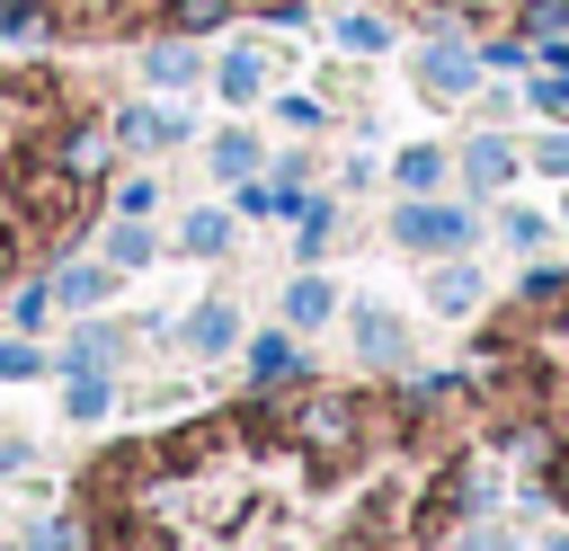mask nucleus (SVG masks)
I'll use <instances>...</instances> for the list:
<instances>
[{
	"label": "nucleus",
	"mask_w": 569,
	"mask_h": 551,
	"mask_svg": "<svg viewBox=\"0 0 569 551\" xmlns=\"http://www.w3.org/2000/svg\"><path fill=\"white\" fill-rule=\"evenodd\" d=\"M284 435H293L302 453H347V444L365 435V400H356V391H311V400L284 409Z\"/></svg>",
	"instance_id": "nucleus-1"
},
{
	"label": "nucleus",
	"mask_w": 569,
	"mask_h": 551,
	"mask_svg": "<svg viewBox=\"0 0 569 551\" xmlns=\"http://www.w3.org/2000/svg\"><path fill=\"white\" fill-rule=\"evenodd\" d=\"M391 240H400V249L462 258V249H471V213H462V204H400V213H391Z\"/></svg>",
	"instance_id": "nucleus-2"
},
{
	"label": "nucleus",
	"mask_w": 569,
	"mask_h": 551,
	"mask_svg": "<svg viewBox=\"0 0 569 551\" xmlns=\"http://www.w3.org/2000/svg\"><path fill=\"white\" fill-rule=\"evenodd\" d=\"M471 80H480V62H471L462 44H427V53H418V89H436V98H471Z\"/></svg>",
	"instance_id": "nucleus-3"
},
{
	"label": "nucleus",
	"mask_w": 569,
	"mask_h": 551,
	"mask_svg": "<svg viewBox=\"0 0 569 551\" xmlns=\"http://www.w3.org/2000/svg\"><path fill=\"white\" fill-rule=\"evenodd\" d=\"M116 142L169 151V142H187V116H178V107H124V116H116Z\"/></svg>",
	"instance_id": "nucleus-4"
},
{
	"label": "nucleus",
	"mask_w": 569,
	"mask_h": 551,
	"mask_svg": "<svg viewBox=\"0 0 569 551\" xmlns=\"http://www.w3.org/2000/svg\"><path fill=\"white\" fill-rule=\"evenodd\" d=\"M187 347H196V355H231V347H240V311H231V302H196V311H187Z\"/></svg>",
	"instance_id": "nucleus-5"
},
{
	"label": "nucleus",
	"mask_w": 569,
	"mask_h": 551,
	"mask_svg": "<svg viewBox=\"0 0 569 551\" xmlns=\"http://www.w3.org/2000/svg\"><path fill=\"white\" fill-rule=\"evenodd\" d=\"M356 355H365V364H400V355H409V338H400V320H391L382 302L356 311Z\"/></svg>",
	"instance_id": "nucleus-6"
},
{
	"label": "nucleus",
	"mask_w": 569,
	"mask_h": 551,
	"mask_svg": "<svg viewBox=\"0 0 569 551\" xmlns=\"http://www.w3.org/2000/svg\"><path fill=\"white\" fill-rule=\"evenodd\" d=\"M462 178H471V187H480V196H489V187H507V178H516V151H507V142H498V133H480V142H471V151H462Z\"/></svg>",
	"instance_id": "nucleus-7"
},
{
	"label": "nucleus",
	"mask_w": 569,
	"mask_h": 551,
	"mask_svg": "<svg viewBox=\"0 0 569 551\" xmlns=\"http://www.w3.org/2000/svg\"><path fill=\"white\" fill-rule=\"evenodd\" d=\"M427 302H436V311H471V302H480V267H471V258H445L436 284H427Z\"/></svg>",
	"instance_id": "nucleus-8"
},
{
	"label": "nucleus",
	"mask_w": 569,
	"mask_h": 551,
	"mask_svg": "<svg viewBox=\"0 0 569 551\" xmlns=\"http://www.w3.org/2000/svg\"><path fill=\"white\" fill-rule=\"evenodd\" d=\"M329 311H338V293H329L320 276H293V284H284V320H293V329H320Z\"/></svg>",
	"instance_id": "nucleus-9"
},
{
	"label": "nucleus",
	"mask_w": 569,
	"mask_h": 551,
	"mask_svg": "<svg viewBox=\"0 0 569 551\" xmlns=\"http://www.w3.org/2000/svg\"><path fill=\"white\" fill-rule=\"evenodd\" d=\"M231 9H240V0H169V9H160V27H169V36H213Z\"/></svg>",
	"instance_id": "nucleus-10"
},
{
	"label": "nucleus",
	"mask_w": 569,
	"mask_h": 551,
	"mask_svg": "<svg viewBox=\"0 0 569 551\" xmlns=\"http://www.w3.org/2000/svg\"><path fill=\"white\" fill-rule=\"evenodd\" d=\"M258 89H267V53H249V44H240V53H222V98H231V107H249Z\"/></svg>",
	"instance_id": "nucleus-11"
},
{
	"label": "nucleus",
	"mask_w": 569,
	"mask_h": 551,
	"mask_svg": "<svg viewBox=\"0 0 569 551\" xmlns=\"http://www.w3.org/2000/svg\"><path fill=\"white\" fill-rule=\"evenodd\" d=\"M98 160H107V142H98L89 124H71V133L53 142V169H62V178H98Z\"/></svg>",
	"instance_id": "nucleus-12"
},
{
	"label": "nucleus",
	"mask_w": 569,
	"mask_h": 551,
	"mask_svg": "<svg viewBox=\"0 0 569 551\" xmlns=\"http://www.w3.org/2000/svg\"><path fill=\"white\" fill-rule=\"evenodd\" d=\"M178 249H187V258H222V249H231V213H187V222H178Z\"/></svg>",
	"instance_id": "nucleus-13"
},
{
	"label": "nucleus",
	"mask_w": 569,
	"mask_h": 551,
	"mask_svg": "<svg viewBox=\"0 0 569 551\" xmlns=\"http://www.w3.org/2000/svg\"><path fill=\"white\" fill-rule=\"evenodd\" d=\"M107 284H116V267H62V276H53V302L89 311V302H107Z\"/></svg>",
	"instance_id": "nucleus-14"
},
{
	"label": "nucleus",
	"mask_w": 569,
	"mask_h": 551,
	"mask_svg": "<svg viewBox=\"0 0 569 551\" xmlns=\"http://www.w3.org/2000/svg\"><path fill=\"white\" fill-rule=\"evenodd\" d=\"M107 400H116V382H107L98 364H80V373L62 382V409H71V418H107Z\"/></svg>",
	"instance_id": "nucleus-15"
},
{
	"label": "nucleus",
	"mask_w": 569,
	"mask_h": 551,
	"mask_svg": "<svg viewBox=\"0 0 569 551\" xmlns=\"http://www.w3.org/2000/svg\"><path fill=\"white\" fill-rule=\"evenodd\" d=\"M142 71H151V89H187V80H196V53L169 36V44H151V53H142Z\"/></svg>",
	"instance_id": "nucleus-16"
},
{
	"label": "nucleus",
	"mask_w": 569,
	"mask_h": 551,
	"mask_svg": "<svg viewBox=\"0 0 569 551\" xmlns=\"http://www.w3.org/2000/svg\"><path fill=\"white\" fill-rule=\"evenodd\" d=\"M391 178H400L409 196H427V187H445V151H436V142H418V151H400V160H391Z\"/></svg>",
	"instance_id": "nucleus-17"
},
{
	"label": "nucleus",
	"mask_w": 569,
	"mask_h": 551,
	"mask_svg": "<svg viewBox=\"0 0 569 551\" xmlns=\"http://www.w3.org/2000/svg\"><path fill=\"white\" fill-rule=\"evenodd\" d=\"M249 373H258V382H293V373H302V347H293V338H258V347H249Z\"/></svg>",
	"instance_id": "nucleus-18"
},
{
	"label": "nucleus",
	"mask_w": 569,
	"mask_h": 551,
	"mask_svg": "<svg viewBox=\"0 0 569 551\" xmlns=\"http://www.w3.org/2000/svg\"><path fill=\"white\" fill-rule=\"evenodd\" d=\"M338 44H347V53H382V44H391V27H382L373 9H338Z\"/></svg>",
	"instance_id": "nucleus-19"
},
{
	"label": "nucleus",
	"mask_w": 569,
	"mask_h": 551,
	"mask_svg": "<svg viewBox=\"0 0 569 551\" xmlns=\"http://www.w3.org/2000/svg\"><path fill=\"white\" fill-rule=\"evenodd\" d=\"M107 267H151V231H142L133 213H124V222L107 231Z\"/></svg>",
	"instance_id": "nucleus-20"
},
{
	"label": "nucleus",
	"mask_w": 569,
	"mask_h": 551,
	"mask_svg": "<svg viewBox=\"0 0 569 551\" xmlns=\"http://www.w3.org/2000/svg\"><path fill=\"white\" fill-rule=\"evenodd\" d=\"M213 178H258V142L249 133H222L213 142Z\"/></svg>",
	"instance_id": "nucleus-21"
},
{
	"label": "nucleus",
	"mask_w": 569,
	"mask_h": 551,
	"mask_svg": "<svg viewBox=\"0 0 569 551\" xmlns=\"http://www.w3.org/2000/svg\"><path fill=\"white\" fill-rule=\"evenodd\" d=\"M116 347H124L116 329H80V338H71V373H80V364H98V373H107V364H116Z\"/></svg>",
	"instance_id": "nucleus-22"
},
{
	"label": "nucleus",
	"mask_w": 569,
	"mask_h": 551,
	"mask_svg": "<svg viewBox=\"0 0 569 551\" xmlns=\"http://www.w3.org/2000/svg\"><path fill=\"white\" fill-rule=\"evenodd\" d=\"M27 373H44V355H36L27 338H9V347H0V382H27Z\"/></svg>",
	"instance_id": "nucleus-23"
},
{
	"label": "nucleus",
	"mask_w": 569,
	"mask_h": 551,
	"mask_svg": "<svg viewBox=\"0 0 569 551\" xmlns=\"http://www.w3.org/2000/svg\"><path fill=\"white\" fill-rule=\"evenodd\" d=\"M569 27V0H525V36H560Z\"/></svg>",
	"instance_id": "nucleus-24"
},
{
	"label": "nucleus",
	"mask_w": 569,
	"mask_h": 551,
	"mask_svg": "<svg viewBox=\"0 0 569 551\" xmlns=\"http://www.w3.org/2000/svg\"><path fill=\"white\" fill-rule=\"evenodd\" d=\"M533 169H542V178H569V133H542V142H533Z\"/></svg>",
	"instance_id": "nucleus-25"
},
{
	"label": "nucleus",
	"mask_w": 569,
	"mask_h": 551,
	"mask_svg": "<svg viewBox=\"0 0 569 551\" xmlns=\"http://www.w3.org/2000/svg\"><path fill=\"white\" fill-rule=\"evenodd\" d=\"M276 116H284L293 133H320V98H276Z\"/></svg>",
	"instance_id": "nucleus-26"
},
{
	"label": "nucleus",
	"mask_w": 569,
	"mask_h": 551,
	"mask_svg": "<svg viewBox=\"0 0 569 551\" xmlns=\"http://www.w3.org/2000/svg\"><path fill=\"white\" fill-rule=\"evenodd\" d=\"M116 204H124V213H133V222H142V213H151V204H160V187H151V178H124V187H116Z\"/></svg>",
	"instance_id": "nucleus-27"
},
{
	"label": "nucleus",
	"mask_w": 569,
	"mask_h": 551,
	"mask_svg": "<svg viewBox=\"0 0 569 551\" xmlns=\"http://www.w3.org/2000/svg\"><path fill=\"white\" fill-rule=\"evenodd\" d=\"M560 293H569L560 267H533V276H525V302H560Z\"/></svg>",
	"instance_id": "nucleus-28"
},
{
	"label": "nucleus",
	"mask_w": 569,
	"mask_h": 551,
	"mask_svg": "<svg viewBox=\"0 0 569 551\" xmlns=\"http://www.w3.org/2000/svg\"><path fill=\"white\" fill-rule=\"evenodd\" d=\"M27 551H80V515H71V524H36Z\"/></svg>",
	"instance_id": "nucleus-29"
},
{
	"label": "nucleus",
	"mask_w": 569,
	"mask_h": 551,
	"mask_svg": "<svg viewBox=\"0 0 569 551\" xmlns=\"http://www.w3.org/2000/svg\"><path fill=\"white\" fill-rule=\"evenodd\" d=\"M551 551H569V542H551Z\"/></svg>",
	"instance_id": "nucleus-30"
},
{
	"label": "nucleus",
	"mask_w": 569,
	"mask_h": 551,
	"mask_svg": "<svg viewBox=\"0 0 569 551\" xmlns=\"http://www.w3.org/2000/svg\"><path fill=\"white\" fill-rule=\"evenodd\" d=\"M560 222H569V204H560Z\"/></svg>",
	"instance_id": "nucleus-31"
},
{
	"label": "nucleus",
	"mask_w": 569,
	"mask_h": 551,
	"mask_svg": "<svg viewBox=\"0 0 569 551\" xmlns=\"http://www.w3.org/2000/svg\"><path fill=\"white\" fill-rule=\"evenodd\" d=\"M347 9H356V0H347Z\"/></svg>",
	"instance_id": "nucleus-32"
}]
</instances>
